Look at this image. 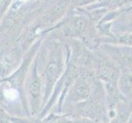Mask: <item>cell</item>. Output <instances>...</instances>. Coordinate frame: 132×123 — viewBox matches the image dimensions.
<instances>
[{"label":"cell","instance_id":"cell-2","mask_svg":"<svg viewBox=\"0 0 132 123\" xmlns=\"http://www.w3.org/2000/svg\"><path fill=\"white\" fill-rule=\"evenodd\" d=\"M20 1H21V2H26L27 0H20Z\"/></svg>","mask_w":132,"mask_h":123},{"label":"cell","instance_id":"cell-1","mask_svg":"<svg viewBox=\"0 0 132 123\" xmlns=\"http://www.w3.org/2000/svg\"><path fill=\"white\" fill-rule=\"evenodd\" d=\"M4 96L6 99L9 100H15L19 96L17 90L13 89H5L4 90Z\"/></svg>","mask_w":132,"mask_h":123}]
</instances>
